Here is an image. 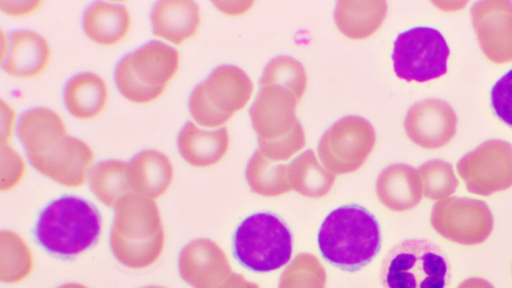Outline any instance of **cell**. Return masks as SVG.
<instances>
[{"label":"cell","mask_w":512,"mask_h":288,"mask_svg":"<svg viewBox=\"0 0 512 288\" xmlns=\"http://www.w3.org/2000/svg\"><path fill=\"white\" fill-rule=\"evenodd\" d=\"M17 136L36 170L65 185L83 183L94 153L87 143L67 133L55 111H26L19 119Z\"/></svg>","instance_id":"1"},{"label":"cell","mask_w":512,"mask_h":288,"mask_svg":"<svg viewBox=\"0 0 512 288\" xmlns=\"http://www.w3.org/2000/svg\"><path fill=\"white\" fill-rule=\"evenodd\" d=\"M381 229L375 216L358 204L340 206L322 222L317 243L329 264L355 272L369 264L381 248Z\"/></svg>","instance_id":"2"},{"label":"cell","mask_w":512,"mask_h":288,"mask_svg":"<svg viewBox=\"0 0 512 288\" xmlns=\"http://www.w3.org/2000/svg\"><path fill=\"white\" fill-rule=\"evenodd\" d=\"M100 231L101 216L92 203L76 195H62L40 211L33 235L50 255L72 259L93 247Z\"/></svg>","instance_id":"3"},{"label":"cell","mask_w":512,"mask_h":288,"mask_svg":"<svg viewBox=\"0 0 512 288\" xmlns=\"http://www.w3.org/2000/svg\"><path fill=\"white\" fill-rule=\"evenodd\" d=\"M300 99L293 91L276 84L260 85L249 109L257 134L259 151L268 159L287 161L305 146V133L296 117Z\"/></svg>","instance_id":"4"},{"label":"cell","mask_w":512,"mask_h":288,"mask_svg":"<svg viewBox=\"0 0 512 288\" xmlns=\"http://www.w3.org/2000/svg\"><path fill=\"white\" fill-rule=\"evenodd\" d=\"M293 236L286 222L271 212L246 217L235 229L232 254L236 261L256 273L286 265L292 256Z\"/></svg>","instance_id":"5"},{"label":"cell","mask_w":512,"mask_h":288,"mask_svg":"<svg viewBox=\"0 0 512 288\" xmlns=\"http://www.w3.org/2000/svg\"><path fill=\"white\" fill-rule=\"evenodd\" d=\"M383 288H446L451 278L447 255L426 239H406L393 246L380 267Z\"/></svg>","instance_id":"6"},{"label":"cell","mask_w":512,"mask_h":288,"mask_svg":"<svg viewBox=\"0 0 512 288\" xmlns=\"http://www.w3.org/2000/svg\"><path fill=\"white\" fill-rule=\"evenodd\" d=\"M179 61L175 48L158 40L149 41L118 62L114 73L118 91L136 104L153 102L176 75Z\"/></svg>","instance_id":"7"},{"label":"cell","mask_w":512,"mask_h":288,"mask_svg":"<svg viewBox=\"0 0 512 288\" xmlns=\"http://www.w3.org/2000/svg\"><path fill=\"white\" fill-rule=\"evenodd\" d=\"M252 92V81L242 69L220 65L194 88L189 98V111L199 125L220 127L246 106Z\"/></svg>","instance_id":"8"},{"label":"cell","mask_w":512,"mask_h":288,"mask_svg":"<svg viewBox=\"0 0 512 288\" xmlns=\"http://www.w3.org/2000/svg\"><path fill=\"white\" fill-rule=\"evenodd\" d=\"M448 45L442 34L431 27H414L394 41L393 67L397 77L426 82L447 72Z\"/></svg>","instance_id":"9"},{"label":"cell","mask_w":512,"mask_h":288,"mask_svg":"<svg viewBox=\"0 0 512 288\" xmlns=\"http://www.w3.org/2000/svg\"><path fill=\"white\" fill-rule=\"evenodd\" d=\"M376 133L365 118L348 115L328 128L317 146V154L329 171L349 173L360 168L372 152Z\"/></svg>","instance_id":"10"},{"label":"cell","mask_w":512,"mask_h":288,"mask_svg":"<svg viewBox=\"0 0 512 288\" xmlns=\"http://www.w3.org/2000/svg\"><path fill=\"white\" fill-rule=\"evenodd\" d=\"M431 224L445 239L470 246L480 244L490 236L494 219L484 201L453 196L434 204Z\"/></svg>","instance_id":"11"},{"label":"cell","mask_w":512,"mask_h":288,"mask_svg":"<svg viewBox=\"0 0 512 288\" xmlns=\"http://www.w3.org/2000/svg\"><path fill=\"white\" fill-rule=\"evenodd\" d=\"M470 193L489 196L512 186V144L500 139L483 142L457 163Z\"/></svg>","instance_id":"12"},{"label":"cell","mask_w":512,"mask_h":288,"mask_svg":"<svg viewBox=\"0 0 512 288\" xmlns=\"http://www.w3.org/2000/svg\"><path fill=\"white\" fill-rule=\"evenodd\" d=\"M471 21L483 54L493 63L512 61V2L484 0L473 4Z\"/></svg>","instance_id":"13"},{"label":"cell","mask_w":512,"mask_h":288,"mask_svg":"<svg viewBox=\"0 0 512 288\" xmlns=\"http://www.w3.org/2000/svg\"><path fill=\"white\" fill-rule=\"evenodd\" d=\"M457 116L446 101L428 98L413 104L404 119L408 138L425 149H438L455 136Z\"/></svg>","instance_id":"14"},{"label":"cell","mask_w":512,"mask_h":288,"mask_svg":"<svg viewBox=\"0 0 512 288\" xmlns=\"http://www.w3.org/2000/svg\"><path fill=\"white\" fill-rule=\"evenodd\" d=\"M9 49L2 69L17 78L39 76L49 65L51 48L42 35L30 30H18L9 35Z\"/></svg>","instance_id":"15"},{"label":"cell","mask_w":512,"mask_h":288,"mask_svg":"<svg viewBox=\"0 0 512 288\" xmlns=\"http://www.w3.org/2000/svg\"><path fill=\"white\" fill-rule=\"evenodd\" d=\"M150 18L154 36L180 45L196 34L201 13L194 1L162 0L154 5Z\"/></svg>","instance_id":"16"},{"label":"cell","mask_w":512,"mask_h":288,"mask_svg":"<svg viewBox=\"0 0 512 288\" xmlns=\"http://www.w3.org/2000/svg\"><path fill=\"white\" fill-rule=\"evenodd\" d=\"M225 127L204 130L188 121L180 130L177 147L182 158L195 167H208L219 162L229 148Z\"/></svg>","instance_id":"17"},{"label":"cell","mask_w":512,"mask_h":288,"mask_svg":"<svg viewBox=\"0 0 512 288\" xmlns=\"http://www.w3.org/2000/svg\"><path fill=\"white\" fill-rule=\"evenodd\" d=\"M82 25L90 40L103 46H113L129 34L131 16L124 5L97 1L86 9Z\"/></svg>","instance_id":"18"},{"label":"cell","mask_w":512,"mask_h":288,"mask_svg":"<svg viewBox=\"0 0 512 288\" xmlns=\"http://www.w3.org/2000/svg\"><path fill=\"white\" fill-rule=\"evenodd\" d=\"M387 12L388 5L383 0H341L335 6L334 22L346 37L364 40L382 26Z\"/></svg>","instance_id":"19"},{"label":"cell","mask_w":512,"mask_h":288,"mask_svg":"<svg viewBox=\"0 0 512 288\" xmlns=\"http://www.w3.org/2000/svg\"><path fill=\"white\" fill-rule=\"evenodd\" d=\"M377 190L379 197L390 208L410 209L421 200V177L419 172L410 165L391 164L380 173Z\"/></svg>","instance_id":"20"},{"label":"cell","mask_w":512,"mask_h":288,"mask_svg":"<svg viewBox=\"0 0 512 288\" xmlns=\"http://www.w3.org/2000/svg\"><path fill=\"white\" fill-rule=\"evenodd\" d=\"M108 101L106 82L92 72L73 76L64 87V103L77 119L90 120L100 115Z\"/></svg>","instance_id":"21"},{"label":"cell","mask_w":512,"mask_h":288,"mask_svg":"<svg viewBox=\"0 0 512 288\" xmlns=\"http://www.w3.org/2000/svg\"><path fill=\"white\" fill-rule=\"evenodd\" d=\"M173 174L170 159L158 150H145L128 163V181L138 190L156 196L169 185Z\"/></svg>","instance_id":"22"},{"label":"cell","mask_w":512,"mask_h":288,"mask_svg":"<svg viewBox=\"0 0 512 288\" xmlns=\"http://www.w3.org/2000/svg\"><path fill=\"white\" fill-rule=\"evenodd\" d=\"M288 174L297 190L311 196L322 194L334 180V176L319 164L311 149L293 159L288 165Z\"/></svg>","instance_id":"23"},{"label":"cell","mask_w":512,"mask_h":288,"mask_svg":"<svg viewBox=\"0 0 512 288\" xmlns=\"http://www.w3.org/2000/svg\"><path fill=\"white\" fill-rule=\"evenodd\" d=\"M276 84L290 89L301 100L307 86L304 66L291 56L271 59L263 70L259 85Z\"/></svg>","instance_id":"24"},{"label":"cell","mask_w":512,"mask_h":288,"mask_svg":"<svg viewBox=\"0 0 512 288\" xmlns=\"http://www.w3.org/2000/svg\"><path fill=\"white\" fill-rule=\"evenodd\" d=\"M90 182L94 193L111 204L129 182L128 163L115 159L99 162L90 172Z\"/></svg>","instance_id":"25"},{"label":"cell","mask_w":512,"mask_h":288,"mask_svg":"<svg viewBox=\"0 0 512 288\" xmlns=\"http://www.w3.org/2000/svg\"><path fill=\"white\" fill-rule=\"evenodd\" d=\"M288 166L276 164L256 150L249 159L246 178L251 187L258 192L271 193L284 190Z\"/></svg>","instance_id":"26"},{"label":"cell","mask_w":512,"mask_h":288,"mask_svg":"<svg viewBox=\"0 0 512 288\" xmlns=\"http://www.w3.org/2000/svg\"><path fill=\"white\" fill-rule=\"evenodd\" d=\"M423 193L432 200H442L452 195L458 188L459 181L450 163L434 159L419 167Z\"/></svg>","instance_id":"27"},{"label":"cell","mask_w":512,"mask_h":288,"mask_svg":"<svg viewBox=\"0 0 512 288\" xmlns=\"http://www.w3.org/2000/svg\"><path fill=\"white\" fill-rule=\"evenodd\" d=\"M491 104L495 114L512 127V69L494 84Z\"/></svg>","instance_id":"28"},{"label":"cell","mask_w":512,"mask_h":288,"mask_svg":"<svg viewBox=\"0 0 512 288\" xmlns=\"http://www.w3.org/2000/svg\"><path fill=\"white\" fill-rule=\"evenodd\" d=\"M0 159L3 178L7 177L10 182L21 177L25 170L23 158L9 145V143L0 144Z\"/></svg>","instance_id":"29"},{"label":"cell","mask_w":512,"mask_h":288,"mask_svg":"<svg viewBox=\"0 0 512 288\" xmlns=\"http://www.w3.org/2000/svg\"><path fill=\"white\" fill-rule=\"evenodd\" d=\"M42 1H0V9L7 15L22 18L34 14L42 5Z\"/></svg>","instance_id":"30"},{"label":"cell","mask_w":512,"mask_h":288,"mask_svg":"<svg viewBox=\"0 0 512 288\" xmlns=\"http://www.w3.org/2000/svg\"><path fill=\"white\" fill-rule=\"evenodd\" d=\"M15 121V113L11 107L6 104L3 100L1 101V131H0V143H9L12 136L13 125Z\"/></svg>","instance_id":"31"},{"label":"cell","mask_w":512,"mask_h":288,"mask_svg":"<svg viewBox=\"0 0 512 288\" xmlns=\"http://www.w3.org/2000/svg\"><path fill=\"white\" fill-rule=\"evenodd\" d=\"M253 1H212V4L226 15L237 16L248 11Z\"/></svg>","instance_id":"32"},{"label":"cell","mask_w":512,"mask_h":288,"mask_svg":"<svg viewBox=\"0 0 512 288\" xmlns=\"http://www.w3.org/2000/svg\"><path fill=\"white\" fill-rule=\"evenodd\" d=\"M457 288H494V286L483 278L472 277L462 281Z\"/></svg>","instance_id":"33"},{"label":"cell","mask_w":512,"mask_h":288,"mask_svg":"<svg viewBox=\"0 0 512 288\" xmlns=\"http://www.w3.org/2000/svg\"><path fill=\"white\" fill-rule=\"evenodd\" d=\"M432 4L438 9L451 12L461 10L468 4V1H433Z\"/></svg>","instance_id":"34"}]
</instances>
